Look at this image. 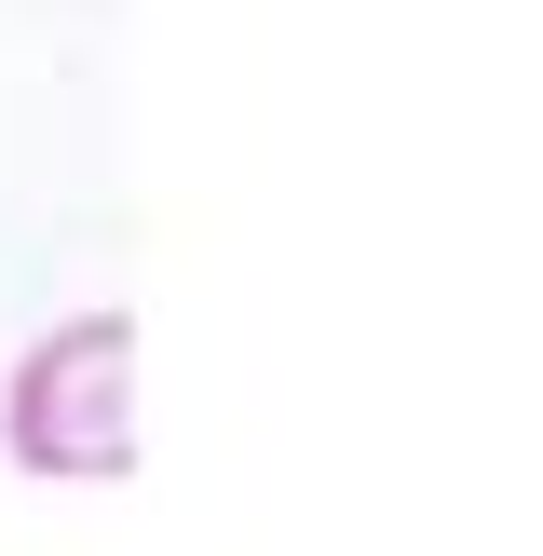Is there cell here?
<instances>
[{"label":"cell","instance_id":"1","mask_svg":"<svg viewBox=\"0 0 543 556\" xmlns=\"http://www.w3.org/2000/svg\"><path fill=\"white\" fill-rule=\"evenodd\" d=\"M0 448L41 489H109L136 476V326L123 313H54L0 367Z\"/></svg>","mask_w":543,"mask_h":556}]
</instances>
